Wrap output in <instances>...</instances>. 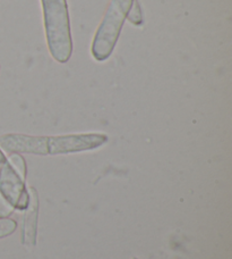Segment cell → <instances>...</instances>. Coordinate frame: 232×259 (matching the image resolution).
<instances>
[{
  "label": "cell",
  "mask_w": 232,
  "mask_h": 259,
  "mask_svg": "<svg viewBox=\"0 0 232 259\" xmlns=\"http://www.w3.org/2000/svg\"><path fill=\"white\" fill-rule=\"evenodd\" d=\"M106 142L108 137L103 133L65 134L55 137L8 133L0 137V148L9 154L38 156L67 155L90 151L104 146Z\"/></svg>",
  "instance_id": "6da1fadb"
},
{
  "label": "cell",
  "mask_w": 232,
  "mask_h": 259,
  "mask_svg": "<svg viewBox=\"0 0 232 259\" xmlns=\"http://www.w3.org/2000/svg\"><path fill=\"white\" fill-rule=\"evenodd\" d=\"M46 45L55 62L67 63L73 54L71 18L67 0H41Z\"/></svg>",
  "instance_id": "7a4b0ae2"
},
{
  "label": "cell",
  "mask_w": 232,
  "mask_h": 259,
  "mask_svg": "<svg viewBox=\"0 0 232 259\" xmlns=\"http://www.w3.org/2000/svg\"><path fill=\"white\" fill-rule=\"evenodd\" d=\"M133 3L134 0L110 2L92 41L91 54L95 61L105 62L112 55Z\"/></svg>",
  "instance_id": "3957f363"
},
{
  "label": "cell",
  "mask_w": 232,
  "mask_h": 259,
  "mask_svg": "<svg viewBox=\"0 0 232 259\" xmlns=\"http://www.w3.org/2000/svg\"><path fill=\"white\" fill-rule=\"evenodd\" d=\"M0 196L9 206L25 210L30 202V192L11 161L0 149Z\"/></svg>",
  "instance_id": "277c9868"
},
{
  "label": "cell",
  "mask_w": 232,
  "mask_h": 259,
  "mask_svg": "<svg viewBox=\"0 0 232 259\" xmlns=\"http://www.w3.org/2000/svg\"><path fill=\"white\" fill-rule=\"evenodd\" d=\"M25 210L26 214L24 217V223H23V243L34 246L39 216V198L35 189L33 188H30V202Z\"/></svg>",
  "instance_id": "5b68a950"
},
{
  "label": "cell",
  "mask_w": 232,
  "mask_h": 259,
  "mask_svg": "<svg viewBox=\"0 0 232 259\" xmlns=\"http://www.w3.org/2000/svg\"><path fill=\"white\" fill-rule=\"evenodd\" d=\"M126 20L129 21V23L135 26H142L144 23V18H143V12H142V7L139 5L138 0H134V3L132 5L131 9L127 14V18Z\"/></svg>",
  "instance_id": "8992f818"
},
{
  "label": "cell",
  "mask_w": 232,
  "mask_h": 259,
  "mask_svg": "<svg viewBox=\"0 0 232 259\" xmlns=\"http://www.w3.org/2000/svg\"><path fill=\"white\" fill-rule=\"evenodd\" d=\"M9 161L13 165V167L16 169V172L21 175L22 179H25L26 177V164L25 160L20 154H11L9 156Z\"/></svg>",
  "instance_id": "52a82bcc"
},
{
  "label": "cell",
  "mask_w": 232,
  "mask_h": 259,
  "mask_svg": "<svg viewBox=\"0 0 232 259\" xmlns=\"http://www.w3.org/2000/svg\"><path fill=\"white\" fill-rule=\"evenodd\" d=\"M17 229V223L11 219H0V239L9 237L15 232Z\"/></svg>",
  "instance_id": "ba28073f"
},
{
  "label": "cell",
  "mask_w": 232,
  "mask_h": 259,
  "mask_svg": "<svg viewBox=\"0 0 232 259\" xmlns=\"http://www.w3.org/2000/svg\"><path fill=\"white\" fill-rule=\"evenodd\" d=\"M133 259H138V258H136V257H134V258H133Z\"/></svg>",
  "instance_id": "9c48e42d"
}]
</instances>
